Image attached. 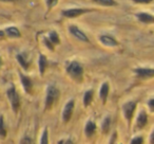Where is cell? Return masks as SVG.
<instances>
[{"instance_id":"obj_7","label":"cell","mask_w":154,"mask_h":144,"mask_svg":"<svg viewBox=\"0 0 154 144\" xmlns=\"http://www.w3.org/2000/svg\"><path fill=\"white\" fill-rule=\"evenodd\" d=\"M69 30H70V32L73 34V36L76 37L77 39H79V40H82V41H88V37L86 36V34H85L82 31H80L78 28H76V27H74V26H71L70 28H69Z\"/></svg>"},{"instance_id":"obj_5","label":"cell","mask_w":154,"mask_h":144,"mask_svg":"<svg viewBox=\"0 0 154 144\" xmlns=\"http://www.w3.org/2000/svg\"><path fill=\"white\" fill-rule=\"evenodd\" d=\"M135 107H136V103L135 102H129V103L125 104L124 107H122L125 117H126V119L128 121H130L131 118H132L133 114H134Z\"/></svg>"},{"instance_id":"obj_10","label":"cell","mask_w":154,"mask_h":144,"mask_svg":"<svg viewBox=\"0 0 154 144\" xmlns=\"http://www.w3.org/2000/svg\"><path fill=\"white\" fill-rule=\"evenodd\" d=\"M85 10H82V9H71V10H66V11H63V15L66 17H69V18H72V17H76L78 15H82L84 14Z\"/></svg>"},{"instance_id":"obj_20","label":"cell","mask_w":154,"mask_h":144,"mask_svg":"<svg viewBox=\"0 0 154 144\" xmlns=\"http://www.w3.org/2000/svg\"><path fill=\"white\" fill-rule=\"evenodd\" d=\"M48 38L51 40V43H53V45H57V43H59V36H58V34L56 32H51Z\"/></svg>"},{"instance_id":"obj_6","label":"cell","mask_w":154,"mask_h":144,"mask_svg":"<svg viewBox=\"0 0 154 144\" xmlns=\"http://www.w3.org/2000/svg\"><path fill=\"white\" fill-rule=\"evenodd\" d=\"M135 73L140 78H150L154 76V69H143L139 68L135 70Z\"/></svg>"},{"instance_id":"obj_30","label":"cell","mask_w":154,"mask_h":144,"mask_svg":"<svg viewBox=\"0 0 154 144\" xmlns=\"http://www.w3.org/2000/svg\"><path fill=\"white\" fill-rule=\"evenodd\" d=\"M26 142H29V143H31L32 141H31V140H22L21 143H26Z\"/></svg>"},{"instance_id":"obj_2","label":"cell","mask_w":154,"mask_h":144,"mask_svg":"<svg viewBox=\"0 0 154 144\" xmlns=\"http://www.w3.org/2000/svg\"><path fill=\"white\" fill-rule=\"evenodd\" d=\"M7 95H8V99L11 102V106H12V108H13V111L17 112L20 106V99H19V95H18L17 91H16L15 87L14 86L10 87L7 91Z\"/></svg>"},{"instance_id":"obj_22","label":"cell","mask_w":154,"mask_h":144,"mask_svg":"<svg viewBox=\"0 0 154 144\" xmlns=\"http://www.w3.org/2000/svg\"><path fill=\"white\" fill-rule=\"evenodd\" d=\"M111 119H110V117H107V118L103 120V133H108L110 129V124H111Z\"/></svg>"},{"instance_id":"obj_17","label":"cell","mask_w":154,"mask_h":144,"mask_svg":"<svg viewBox=\"0 0 154 144\" xmlns=\"http://www.w3.org/2000/svg\"><path fill=\"white\" fill-rule=\"evenodd\" d=\"M93 90H89L85 93V98H84V103H85V106H89L92 102V99H93Z\"/></svg>"},{"instance_id":"obj_15","label":"cell","mask_w":154,"mask_h":144,"mask_svg":"<svg viewBox=\"0 0 154 144\" xmlns=\"http://www.w3.org/2000/svg\"><path fill=\"white\" fill-rule=\"evenodd\" d=\"M95 130H96V125L92 121H88V123L86 125V136L87 137H92Z\"/></svg>"},{"instance_id":"obj_18","label":"cell","mask_w":154,"mask_h":144,"mask_svg":"<svg viewBox=\"0 0 154 144\" xmlns=\"http://www.w3.org/2000/svg\"><path fill=\"white\" fill-rule=\"evenodd\" d=\"M5 136H7V129L5 126V120L2 116H0V138H5Z\"/></svg>"},{"instance_id":"obj_16","label":"cell","mask_w":154,"mask_h":144,"mask_svg":"<svg viewBox=\"0 0 154 144\" xmlns=\"http://www.w3.org/2000/svg\"><path fill=\"white\" fill-rule=\"evenodd\" d=\"M45 67H47V58L45 55L40 54V56H39V70H40L41 75H43V73H45Z\"/></svg>"},{"instance_id":"obj_32","label":"cell","mask_w":154,"mask_h":144,"mask_svg":"<svg viewBox=\"0 0 154 144\" xmlns=\"http://www.w3.org/2000/svg\"><path fill=\"white\" fill-rule=\"evenodd\" d=\"M3 35H5V32H3V31H0V37H3Z\"/></svg>"},{"instance_id":"obj_13","label":"cell","mask_w":154,"mask_h":144,"mask_svg":"<svg viewBox=\"0 0 154 144\" xmlns=\"http://www.w3.org/2000/svg\"><path fill=\"white\" fill-rule=\"evenodd\" d=\"M5 33L8 36L12 37V38H18V37H20V35H21L19 30H18L16 27H9V28L5 29Z\"/></svg>"},{"instance_id":"obj_25","label":"cell","mask_w":154,"mask_h":144,"mask_svg":"<svg viewBox=\"0 0 154 144\" xmlns=\"http://www.w3.org/2000/svg\"><path fill=\"white\" fill-rule=\"evenodd\" d=\"M45 46H47L48 48H49L50 50H54V47H53V43H51V40H50L49 38H45Z\"/></svg>"},{"instance_id":"obj_11","label":"cell","mask_w":154,"mask_h":144,"mask_svg":"<svg viewBox=\"0 0 154 144\" xmlns=\"http://www.w3.org/2000/svg\"><path fill=\"white\" fill-rule=\"evenodd\" d=\"M137 18L140 22L143 24H154V16L147 13H140L137 15Z\"/></svg>"},{"instance_id":"obj_14","label":"cell","mask_w":154,"mask_h":144,"mask_svg":"<svg viewBox=\"0 0 154 144\" xmlns=\"http://www.w3.org/2000/svg\"><path fill=\"white\" fill-rule=\"evenodd\" d=\"M108 94H109V84H108V83H103V84L101 85L100 92H99V95H100V99L103 100V103H105L106 100H107Z\"/></svg>"},{"instance_id":"obj_24","label":"cell","mask_w":154,"mask_h":144,"mask_svg":"<svg viewBox=\"0 0 154 144\" xmlns=\"http://www.w3.org/2000/svg\"><path fill=\"white\" fill-rule=\"evenodd\" d=\"M57 1H58V0H45V3H47L48 8H49V9H51V8H53L54 5H56Z\"/></svg>"},{"instance_id":"obj_33","label":"cell","mask_w":154,"mask_h":144,"mask_svg":"<svg viewBox=\"0 0 154 144\" xmlns=\"http://www.w3.org/2000/svg\"><path fill=\"white\" fill-rule=\"evenodd\" d=\"M1 65H2V59L0 58V67H1Z\"/></svg>"},{"instance_id":"obj_31","label":"cell","mask_w":154,"mask_h":144,"mask_svg":"<svg viewBox=\"0 0 154 144\" xmlns=\"http://www.w3.org/2000/svg\"><path fill=\"white\" fill-rule=\"evenodd\" d=\"M0 1H5V2H12V1H15V0H0Z\"/></svg>"},{"instance_id":"obj_1","label":"cell","mask_w":154,"mask_h":144,"mask_svg":"<svg viewBox=\"0 0 154 144\" xmlns=\"http://www.w3.org/2000/svg\"><path fill=\"white\" fill-rule=\"evenodd\" d=\"M66 72L68 74L73 78V80L77 81V82H82V75H84V69L82 66L77 62H72L66 68Z\"/></svg>"},{"instance_id":"obj_8","label":"cell","mask_w":154,"mask_h":144,"mask_svg":"<svg viewBox=\"0 0 154 144\" xmlns=\"http://www.w3.org/2000/svg\"><path fill=\"white\" fill-rule=\"evenodd\" d=\"M100 43H103V46H107V47H116L118 45V43L111 36H108V35H103L99 38Z\"/></svg>"},{"instance_id":"obj_28","label":"cell","mask_w":154,"mask_h":144,"mask_svg":"<svg viewBox=\"0 0 154 144\" xmlns=\"http://www.w3.org/2000/svg\"><path fill=\"white\" fill-rule=\"evenodd\" d=\"M148 105H149L150 109H151L152 111H154V99H153V100H150V101H149V104H148Z\"/></svg>"},{"instance_id":"obj_3","label":"cell","mask_w":154,"mask_h":144,"mask_svg":"<svg viewBox=\"0 0 154 144\" xmlns=\"http://www.w3.org/2000/svg\"><path fill=\"white\" fill-rule=\"evenodd\" d=\"M59 97V91L56 87L49 86L47 90V97H45V109L51 108V106L54 104V102Z\"/></svg>"},{"instance_id":"obj_26","label":"cell","mask_w":154,"mask_h":144,"mask_svg":"<svg viewBox=\"0 0 154 144\" xmlns=\"http://www.w3.org/2000/svg\"><path fill=\"white\" fill-rule=\"evenodd\" d=\"M133 1L136 3H140V5H148V3H150L153 0H133Z\"/></svg>"},{"instance_id":"obj_12","label":"cell","mask_w":154,"mask_h":144,"mask_svg":"<svg viewBox=\"0 0 154 144\" xmlns=\"http://www.w3.org/2000/svg\"><path fill=\"white\" fill-rule=\"evenodd\" d=\"M148 123V117L147 114H146L145 111H140V114H138V118H137V127L138 128H143V127H145L146 125H147Z\"/></svg>"},{"instance_id":"obj_29","label":"cell","mask_w":154,"mask_h":144,"mask_svg":"<svg viewBox=\"0 0 154 144\" xmlns=\"http://www.w3.org/2000/svg\"><path fill=\"white\" fill-rule=\"evenodd\" d=\"M150 139H151V142H152V143H154V131L151 133V137H150Z\"/></svg>"},{"instance_id":"obj_4","label":"cell","mask_w":154,"mask_h":144,"mask_svg":"<svg viewBox=\"0 0 154 144\" xmlns=\"http://www.w3.org/2000/svg\"><path fill=\"white\" fill-rule=\"evenodd\" d=\"M73 109H74V101L71 100V101H69L66 103V105L64 106L63 111H62V120H63V122H69V120L72 117Z\"/></svg>"},{"instance_id":"obj_19","label":"cell","mask_w":154,"mask_h":144,"mask_svg":"<svg viewBox=\"0 0 154 144\" xmlns=\"http://www.w3.org/2000/svg\"><path fill=\"white\" fill-rule=\"evenodd\" d=\"M96 3L100 5H105V7H111V5H115L116 2L114 0H93Z\"/></svg>"},{"instance_id":"obj_27","label":"cell","mask_w":154,"mask_h":144,"mask_svg":"<svg viewBox=\"0 0 154 144\" xmlns=\"http://www.w3.org/2000/svg\"><path fill=\"white\" fill-rule=\"evenodd\" d=\"M131 143H132V144H137V143L141 144V143H143V138H140V137H139V138H134V139L131 141Z\"/></svg>"},{"instance_id":"obj_21","label":"cell","mask_w":154,"mask_h":144,"mask_svg":"<svg viewBox=\"0 0 154 144\" xmlns=\"http://www.w3.org/2000/svg\"><path fill=\"white\" fill-rule=\"evenodd\" d=\"M17 60L19 62L20 66H21L24 70H26V69L29 68V62H26V60L24 59L23 55H21V54H18V55H17Z\"/></svg>"},{"instance_id":"obj_23","label":"cell","mask_w":154,"mask_h":144,"mask_svg":"<svg viewBox=\"0 0 154 144\" xmlns=\"http://www.w3.org/2000/svg\"><path fill=\"white\" fill-rule=\"evenodd\" d=\"M40 143L41 144L48 143V130H47V129H45V131H43V135H42V137H41Z\"/></svg>"},{"instance_id":"obj_9","label":"cell","mask_w":154,"mask_h":144,"mask_svg":"<svg viewBox=\"0 0 154 144\" xmlns=\"http://www.w3.org/2000/svg\"><path fill=\"white\" fill-rule=\"evenodd\" d=\"M19 75H20V80H21V84H22V86H23L26 92H30L31 89H32V86H33L32 81L30 80V78L23 75L22 73H20Z\"/></svg>"}]
</instances>
